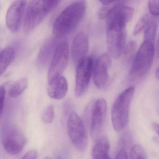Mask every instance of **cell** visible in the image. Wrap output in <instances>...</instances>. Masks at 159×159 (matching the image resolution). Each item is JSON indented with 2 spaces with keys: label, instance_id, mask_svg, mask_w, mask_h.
<instances>
[{
  "label": "cell",
  "instance_id": "1",
  "mask_svg": "<svg viewBox=\"0 0 159 159\" xmlns=\"http://www.w3.org/2000/svg\"><path fill=\"white\" fill-rule=\"evenodd\" d=\"M86 12V4L82 1L74 2L68 5L55 20L53 34L57 38L70 34L79 25Z\"/></svg>",
  "mask_w": 159,
  "mask_h": 159
},
{
  "label": "cell",
  "instance_id": "2",
  "mask_svg": "<svg viewBox=\"0 0 159 159\" xmlns=\"http://www.w3.org/2000/svg\"><path fill=\"white\" fill-rule=\"evenodd\" d=\"M134 88L130 87L123 91L115 100L111 110V120L115 130L125 129L129 122V111L134 93Z\"/></svg>",
  "mask_w": 159,
  "mask_h": 159
},
{
  "label": "cell",
  "instance_id": "3",
  "mask_svg": "<svg viewBox=\"0 0 159 159\" xmlns=\"http://www.w3.org/2000/svg\"><path fill=\"white\" fill-rule=\"evenodd\" d=\"M155 55L154 43L144 41L137 51L129 71L133 79L142 78L151 68Z\"/></svg>",
  "mask_w": 159,
  "mask_h": 159
},
{
  "label": "cell",
  "instance_id": "4",
  "mask_svg": "<svg viewBox=\"0 0 159 159\" xmlns=\"http://www.w3.org/2000/svg\"><path fill=\"white\" fill-rule=\"evenodd\" d=\"M2 142L5 151L14 156L20 153L26 142V136L22 131L13 123L6 124L2 132Z\"/></svg>",
  "mask_w": 159,
  "mask_h": 159
},
{
  "label": "cell",
  "instance_id": "5",
  "mask_svg": "<svg viewBox=\"0 0 159 159\" xmlns=\"http://www.w3.org/2000/svg\"><path fill=\"white\" fill-rule=\"evenodd\" d=\"M67 131L75 147L80 151H84L88 144L87 132L82 119L75 112H72L69 116L67 121Z\"/></svg>",
  "mask_w": 159,
  "mask_h": 159
},
{
  "label": "cell",
  "instance_id": "6",
  "mask_svg": "<svg viewBox=\"0 0 159 159\" xmlns=\"http://www.w3.org/2000/svg\"><path fill=\"white\" fill-rule=\"evenodd\" d=\"M94 61L91 57H87L77 65L75 93L77 97L85 94L89 87L93 71Z\"/></svg>",
  "mask_w": 159,
  "mask_h": 159
},
{
  "label": "cell",
  "instance_id": "7",
  "mask_svg": "<svg viewBox=\"0 0 159 159\" xmlns=\"http://www.w3.org/2000/svg\"><path fill=\"white\" fill-rule=\"evenodd\" d=\"M47 14L42 0H31L26 7L23 19L24 31L30 33L33 30L40 25Z\"/></svg>",
  "mask_w": 159,
  "mask_h": 159
},
{
  "label": "cell",
  "instance_id": "8",
  "mask_svg": "<svg viewBox=\"0 0 159 159\" xmlns=\"http://www.w3.org/2000/svg\"><path fill=\"white\" fill-rule=\"evenodd\" d=\"M69 58L68 43L63 42L60 43L56 48L49 64L48 80L62 75L68 66Z\"/></svg>",
  "mask_w": 159,
  "mask_h": 159
},
{
  "label": "cell",
  "instance_id": "9",
  "mask_svg": "<svg viewBox=\"0 0 159 159\" xmlns=\"http://www.w3.org/2000/svg\"><path fill=\"white\" fill-rule=\"evenodd\" d=\"M125 29L107 27V45L108 54L114 58H119L125 45Z\"/></svg>",
  "mask_w": 159,
  "mask_h": 159
},
{
  "label": "cell",
  "instance_id": "10",
  "mask_svg": "<svg viewBox=\"0 0 159 159\" xmlns=\"http://www.w3.org/2000/svg\"><path fill=\"white\" fill-rule=\"evenodd\" d=\"M91 120V135L93 139L100 137L104 126L107 113V103L102 98L95 101L93 105Z\"/></svg>",
  "mask_w": 159,
  "mask_h": 159
},
{
  "label": "cell",
  "instance_id": "11",
  "mask_svg": "<svg viewBox=\"0 0 159 159\" xmlns=\"http://www.w3.org/2000/svg\"><path fill=\"white\" fill-rule=\"evenodd\" d=\"M26 5V0H16L7 10L6 16L7 26L14 33L18 32L21 28L27 7Z\"/></svg>",
  "mask_w": 159,
  "mask_h": 159
},
{
  "label": "cell",
  "instance_id": "12",
  "mask_svg": "<svg viewBox=\"0 0 159 159\" xmlns=\"http://www.w3.org/2000/svg\"><path fill=\"white\" fill-rule=\"evenodd\" d=\"M134 9L130 7L118 6L111 8L107 14V27L125 29L127 23L132 19Z\"/></svg>",
  "mask_w": 159,
  "mask_h": 159
},
{
  "label": "cell",
  "instance_id": "13",
  "mask_svg": "<svg viewBox=\"0 0 159 159\" xmlns=\"http://www.w3.org/2000/svg\"><path fill=\"white\" fill-rule=\"evenodd\" d=\"M108 53L102 54L97 59L93 68V80L95 86L99 89H104L108 81V69L111 59Z\"/></svg>",
  "mask_w": 159,
  "mask_h": 159
},
{
  "label": "cell",
  "instance_id": "14",
  "mask_svg": "<svg viewBox=\"0 0 159 159\" xmlns=\"http://www.w3.org/2000/svg\"><path fill=\"white\" fill-rule=\"evenodd\" d=\"M89 48V38L83 32L75 35L72 43L71 54L73 62L76 65L87 57Z\"/></svg>",
  "mask_w": 159,
  "mask_h": 159
},
{
  "label": "cell",
  "instance_id": "15",
  "mask_svg": "<svg viewBox=\"0 0 159 159\" xmlns=\"http://www.w3.org/2000/svg\"><path fill=\"white\" fill-rule=\"evenodd\" d=\"M68 91L67 79L62 75L48 80L47 92L48 96L55 100L63 99Z\"/></svg>",
  "mask_w": 159,
  "mask_h": 159
},
{
  "label": "cell",
  "instance_id": "16",
  "mask_svg": "<svg viewBox=\"0 0 159 159\" xmlns=\"http://www.w3.org/2000/svg\"><path fill=\"white\" fill-rule=\"evenodd\" d=\"M57 43L55 39H50L42 46L37 58V64L39 68L43 69L50 63L56 48L59 44Z\"/></svg>",
  "mask_w": 159,
  "mask_h": 159
},
{
  "label": "cell",
  "instance_id": "17",
  "mask_svg": "<svg viewBox=\"0 0 159 159\" xmlns=\"http://www.w3.org/2000/svg\"><path fill=\"white\" fill-rule=\"evenodd\" d=\"M95 140L92 151V159H107L109 157L108 154L110 144L108 139L100 136Z\"/></svg>",
  "mask_w": 159,
  "mask_h": 159
},
{
  "label": "cell",
  "instance_id": "18",
  "mask_svg": "<svg viewBox=\"0 0 159 159\" xmlns=\"http://www.w3.org/2000/svg\"><path fill=\"white\" fill-rule=\"evenodd\" d=\"M15 52L14 48L8 47L0 52V75L7 70L14 60Z\"/></svg>",
  "mask_w": 159,
  "mask_h": 159
},
{
  "label": "cell",
  "instance_id": "19",
  "mask_svg": "<svg viewBox=\"0 0 159 159\" xmlns=\"http://www.w3.org/2000/svg\"><path fill=\"white\" fill-rule=\"evenodd\" d=\"M28 85V80L26 78L16 80L10 87L8 91V95L12 98L18 97L26 89Z\"/></svg>",
  "mask_w": 159,
  "mask_h": 159
},
{
  "label": "cell",
  "instance_id": "20",
  "mask_svg": "<svg viewBox=\"0 0 159 159\" xmlns=\"http://www.w3.org/2000/svg\"><path fill=\"white\" fill-rule=\"evenodd\" d=\"M130 159H148L143 148L139 144H135L131 149Z\"/></svg>",
  "mask_w": 159,
  "mask_h": 159
},
{
  "label": "cell",
  "instance_id": "21",
  "mask_svg": "<svg viewBox=\"0 0 159 159\" xmlns=\"http://www.w3.org/2000/svg\"><path fill=\"white\" fill-rule=\"evenodd\" d=\"M148 24L145 31L144 41H149L154 43L157 25L155 22H152Z\"/></svg>",
  "mask_w": 159,
  "mask_h": 159
},
{
  "label": "cell",
  "instance_id": "22",
  "mask_svg": "<svg viewBox=\"0 0 159 159\" xmlns=\"http://www.w3.org/2000/svg\"><path fill=\"white\" fill-rule=\"evenodd\" d=\"M55 118V109L52 105H49L45 108L42 116V120L45 123H50Z\"/></svg>",
  "mask_w": 159,
  "mask_h": 159
},
{
  "label": "cell",
  "instance_id": "23",
  "mask_svg": "<svg viewBox=\"0 0 159 159\" xmlns=\"http://www.w3.org/2000/svg\"><path fill=\"white\" fill-rule=\"evenodd\" d=\"M148 24V15H145L143 17L140 19L138 21L134 30V35L138 34L144 28H145Z\"/></svg>",
  "mask_w": 159,
  "mask_h": 159
},
{
  "label": "cell",
  "instance_id": "24",
  "mask_svg": "<svg viewBox=\"0 0 159 159\" xmlns=\"http://www.w3.org/2000/svg\"><path fill=\"white\" fill-rule=\"evenodd\" d=\"M61 0H42L44 8L48 14L56 8Z\"/></svg>",
  "mask_w": 159,
  "mask_h": 159
},
{
  "label": "cell",
  "instance_id": "25",
  "mask_svg": "<svg viewBox=\"0 0 159 159\" xmlns=\"http://www.w3.org/2000/svg\"><path fill=\"white\" fill-rule=\"evenodd\" d=\"M148 6L151 15L159 16V0H148Z\"/></svg>",
  "mask_w": 159,
  "mask_h": 159
},
{
  "label": "cell",
  "instance_id": "26",
  "mask_svg": "<svg viewBox=\"0 0 159 159\" xmlns=\"http://www.w3.org/2000/svg\"><path fill=\"white\" fill-rule=\"evenodd\" d=\"M136 48V44L134 42L131 41L127 43L124 46L123 50V53L125 56H129L131 55L135 50Z\"/></svg>",
  "mask_w": 159,
  "mask_h": 159
},
{
  "label": "cell",
  "instance_id": "27",
  "mask_svg": "<svg viewBox=\"0 0 159 159\" xmlns=\"http://www.w3.org/2000/svg\"><path fill=\"white\" fill-rule=\"evenodd\" d=\"M6 90L3 86L0 87V117L2 113L5 98Z\"/></svg>",
  "mask_w": 159,
  "mask_h": 159
},
{
  "label": "cell",
  "instance_id": "28",
  "mask_svg": "<svg viewBox=\"0 0 159 159\" xmlns=\"http://www.w3.org/2000/svg\"><path fill=\"white\" fill-rule=\"evenodd\" d=\"M37 152L35 149H31L28 151L21 159H37Z\"/></svg>",
  "mask_w": 159,
  "mask_h": 159
},
{
  "label": "cell",
  "instance_id": "29",
  "mask_svg": "<svg viewBox=\"0 0 159 159\" xmlns=\"http://www.w3.org/2000/svg\"><path fill=\"white\" fill-rule=\"evenodd\" d=\"M115 159H129L127 152L124 148H121L119 150Z\"/></svg>",
  "mask_w": 159,
  "mask_h": 159
},
{
  "label": "cell",
  "instance_id": "30",
  "mask_svg": "<svg viewBox=\"0 0 159 159\" xmlns=\"http://www.w3.org/2000/svg\"><path fill=\"white\" fill-rule=\"evenodd\" d=\"M122 139V144L123 145H127L130 142L131 136L129 133H127L126 134H124L123 135L122 138H121Z\"/></svg>",
  "mask_w": 159,
  "mask_h": 159
},
{
  "label": "cell",
  "instance_id": "31",
  "mask_svg": "<svg viewBox=\"0 0 159 159\" xmlns=\"http://www.w3.org/2000/svg\"><path fill=\"white\" fill-rule=\"evenodd\" d=\"M154 130L157 132V133L159 135V124L157 123H153L152 125Z\"/></svg>",
  "mask_w": 159,
  "mask_h": 159
},
{
  "label": "cell",
  "instance_id": "32",
  "mask_svg": "<svg viewBox=\"0 0 159 159\" xmlns=\"http://www.w3.org/2000/svg\"><path fill=\"white\" fill-rule=\"evenodd\" d=\"M101 2L103 3L104 4H108L114 2L116 1H118V0H99Z\"/></svg>",
  "mask_w": 159,
  "mask_h": 159
},
{
  "label": "cell",
  "instance_id": "33",
  "mask_svg": "<svg viewBox=\"0 0 159 159\" xmlns=\"http://www.w3.org/2000/svg\"><path fill=\"white\" fill-rule=\"evenodd\" d=\"M155 76H156V78L158 80H159V67L156 72V74H155Z\"/></svg>",
  "mask_w": 159,
  "mask_h": 159
},
{
  "label": "cell",
  "instance_id": "34",
  "mask_svg": "<svg viewBox=\"0 0 159 159\" xmlns=\"http://www.w3.org/2000/svg\"><path fill=\"white\" fill-rule=\"evenodd\" d=\"M157 46L158 50L159 52V35L158 37V39L157 42Z\"/></svg>",
  "mask_w": 159,
  "mask_h": 159
},
{
  "label": "cell",
  "instance_id": "35",
  "mask_svg": "<svg viewBox=\"0 0 159 159\" xmlns=\"http://www.w3.org/2000/svg\"><path fill=\"white\" fill-rule=\"evenodd\" d=\"M44 159H51L49 157H46Z\"/></svg>",
  "mask_w": 159,
  "mask_h": 159
},
{
  "label": "cell",
  "instance_id": "36",
  "mask_svg": "<svg viewBox=\"0 0 159 159\" xmlns=\"http://www.w3.org/2000/svg\"><path fill=\"white\" fill-rule=\"evenodd\" d=\"M107 159H110V158L108 157V158H107Z\"/></svg>",
  "mask_w": 159,
  "mask_h": 159
},
{
  "label": "cell",
  "instance_id": "37",
  "mask_svg": "<svg viewBox=\"0 0 159 159\" xmlns=\"http://www.w3.org/2000/svg\"><path fill=\"white\" fill-rule=\"evenodd\" d=\"M1 51H2V50H1V48H0V52H1Z\"/></svg>",
  "mask_w": 159,
  "mask_h": 159
},
{
  "label": "cell",
  "instance_id": "38",
  "mask_svg": "<svg viewBox=\"0 0 159 159\" xmlns=\"http://www.w3.org/2000/svg\"><path fill=\"white\" fill-rule=\"evenodd\" d=\"M58 159H61V158H59Z\"/></svg>",
  "mask_w": 159,
  "mask_h": 159
}]
</instances>
